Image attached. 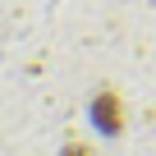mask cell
Returning <instances> with one entry per match:
<instances>
[{"label":"cell","instance_id":"6da1fadb","mask_svg":"<svg viewBox=\"0 0 156 156\" xmlns=\"http://www.w3.org/2000/svg\"><path fill=\"white\" fill-rule=\"evenodd\" d=\"M92 124H97L106 138H119V133H124V101H119L115 87H101V92L92 97Z\"/></svg>","mask_w":156,"mask_h":156},{"label":"cell","instance_id":"7a4b0ae2","mask_svg":"<svg viewBox=\"0 0 156 156\" xmlns=\"http://www.w3.org/2000/svg\"><path fill=\"white\" fill-rule=\"evenodd\" d=\"M60 156H97V151H92V147H83V142H64V151H60Z\"/></svg>","mask_w":156,"mask_h":156}]
</instances>
